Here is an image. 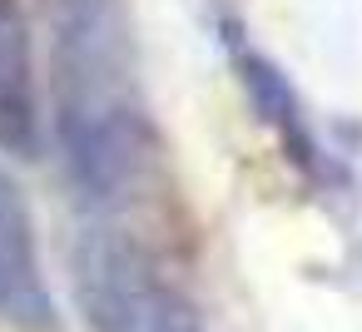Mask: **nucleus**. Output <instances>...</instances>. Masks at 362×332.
Wrapping results in <instances>:
<instances>
[{
  "mask_svg": "<svg viewBox=\"0 0 362 332\" xmlns=\"http://www.w3.org/2000/svg\"><path fill=\"white\" fill-rule=\"evenodd\" d=\"M70 283L90 332H204L199 307L159 243L115 218L75 233Z\"/></svg>",
  "mask_w": 362,
  "mask_h": 332,
  "instance_id": "f03ea898",
  "label": "nucleus"
},
{
  "mask_svg": "<svg viewBox=\"0 0 362 332\" xmlns=\"http://www.w3.org/2000/svg\"><path fill=\"white\" fill-rule=\"evenodd\" d=\"M228 30V50H233V65H238V80H243V90H248V100H253V109H258V119L278 134V144L308 169V174H322V159H317V139H313V124H308V114H303V105H298V90L288 85V75L268 60V55H258L248 40H243V30L228 20L223 25Z\"/></svg>",
  "mask_w": 362,
  "mask_h": 332,
  "instance_id": "39448f33",
  "label": "nucleus"
},
{
  "mask_svg": "<svg viewBox=\"0 0 362 332\" xmlns=\"http://www.w3.org/2000/svg\"><path fill=\"white\" fill-rule=\"evenodd\" d=\"M0 322L25 327V332L55 327V302L35 253V223L6 169H0Z\"/></svg>",
  "mask_w": 362,
  "mask_h": 332,
  "instance_id": "7ed1b4c3",
  "label": "nucleus"
},
{
  "mask_svg": "<svg viewBox=\"0 0 362 332\" xmlns=\"http://www.w3.org/2000/svg\"><path fill=\"white\" fill-rule=\"evenodd\" d=\"M50 100L65 174L95 208H124L159 174L124 0H45Z\"/></svg>",
  "mask_w": 362,
  "mask_h": 332,
  "instance_id": "f257e3e1",
  "label": "nucleus"
},
{
  "mask_svg": "<svg viewBox=\"0 0 362 332\" xmlns=\"http://www.w3.org/2000/svg\"><path fill=\"white\" fill-rule=\"evenodd\" d=\"M0 149L35 159L40 154V100L30 60V20L21 0H0Z\"/></svg>",
  "mask_w": 362,
  "mask_h": 332,
  "instance_id": "20e7f679",
  "label": "nucleus"
}]
</instances>
